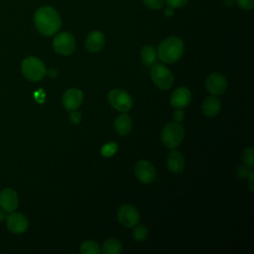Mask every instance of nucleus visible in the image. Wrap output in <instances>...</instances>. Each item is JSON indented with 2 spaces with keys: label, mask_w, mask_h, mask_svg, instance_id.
Masks as SVG:
<instances>
[{
  "label": "nucleus",
  "mask_w": 254,
  "mask_h": 254,
  "mask_svg": "<svg viewBox=\"0 0 254 254\" xmlns=\"http://www.w3.org/2000/svg\"><path fill=\"white\" fill-rule=\"evenodd\" d=\"M34 21L37 30L44 36L56 34L62 26V20L58 11L50 6L39 8L35 13Z\"/></svg>",
  "instance_id": "f257e3e1"
},
{
  "label": "nucleus",
  "mask_w": 254,
  "mask_h": 254,
  "mask_svg": "<svg viewBox=\"0 0 254 254\" xmlns=\"http://www.w3.org/2000/svg\"><path fill=\"white\" fill-rule=\"evenodd\" d=\"M184 53L183 41L175 36L161 42L158 47V57L165 64H174L181 59Z\"/></svg>",
  "instance_id": "f03ea898"
},
{
  "label": "nucleus",
  "mask_w": 254,
  "mask_h": 254,
  "mask_svg": "<svg viewBox=\"0 0 254 254\" xmlns=\"http://www.w3.org/2000/svg\"><path fill=\"white\" fill-rule=\"evenodd\" d=\"M185 137L184 127L178 122H170L163 127L161 140L165 147L174 149L178 147Z\"/></svg>",
  "instance_id": "7ed1b4c3"
},
{
  "label": "nucleus",
  "mask_w": 254,
  "mask_h": 254,
  "mask_svg": "<svg viewBox=\"0 0 254 254\" xmlns=\"http://www.w3.org/2000/svg\"><path fill=\"white\" fill-rule=\"evenodd\" d=\"M21 70L24 76L31 81H39L43 79L47 73L44 63L35 57L26 58L21 64Z\"/></svg>",
  "instance_id": "20e7f679"
},
{
  "label": "nucleus",
  "mask_w": 254,
  "mask_h": 254,
  "mask_svg": "<svg viewBox=\"0 0 254 254\" xmlns=\"http://www.w3.org/2000/svg\"><path fill=\"white\" fill-rule=\"evenodd\" d=\"M151 78L154 84L162 90H168L174 83V75L171 70L162 64H154L151 72Z\"/></svg>",
  "instance_id": "39448f33"
},
{
  "label": "nucleus",
  "mask_w": 254,
  "mask_h": 254,
  "mask_svg": "<svg viewBox=\"0 0 254 254\" xmlns=\"http://www.w3.org/2000/svg\"><path fill=\"white\" fill-rule=\"evenodd\" d=\"M109 104L120 112H127L133 106V99L130 94L122 89H112L108 92Z\"/></svg>",
  "instance_id": "423d86ee"
},
{
  "label": "nucleus",
  "mask_w": 254,
  "mask_h": 254,
  "mask_svg": "<svg viewBox=\"0 0 254 254\" xmlns=\"http://www.w3.org/2000/svg\"><path fill=\"white\" fill-rule=\"evenodd\" d=\"M53 48L56 53L63 56H68L73 53L75 49V39L73 35L68 32L59 33L53 41Z\"/></svg>",
  "instance_id": "0eeeda50"
},
{
  "label": "nucleus",
  "mask_w": 254,
  "mask_h": 254,
  "mask_svg": "<svg viewBox=\"0 0 254 254\" xmlns=\"http://www.w3.org/2000/svg\"><path fill=\"white\" fill-rule=\"evenodd\" d=\"M118 221L126 227H134L140 220V215L135 206L132 204H123L117 212Z\"/></svg>",
  "instance_id": "6e6552de"
},
{
  "label": "nucleus",
  "mask_w": 254,
  "mask_h": 254,
  "mask_svg": "<svg viewBox=\"0 0 254 254\" xmlns=\"http://www.w3.org/2000/svg\"><path fill=\"white\" fill-rule=\"evenodd\" d=\"M137 179L143 184H151L155 181L157 173L155 167L146 160H140L136 163L134 169Z\"/></svg>",
  "instance_id": "1a4fd4ad"
},
{
  "label": "nucleus",
  "mask_w": 254,
  "mask_h": 254,
  "mask_svg": "<svg viewBox=\"0 0 254 254\" xmlns=\"http://www.w3.org/2000/svg\"><path fill=\"white\" fill-rule=\"evenodd\" d=\"M205 87L212 95H220L227 88V80L221 73L212 72L205 80Z\"/></svg>",
  "instance_id": "9d476101"
},
{
  "label": "nucleus",
  "mask_w": 254,
  "mask_h": 254,
  "mask_svg": "<svg viewBox=\"0 0 254 254\" xmlns=\"http://www.w3.org/2000/svg\"><path fill=\"white\" fill-rule=\"evenodd\" d=\"M6 225L11 232L20 234L27 230L29 221L28 218L22 213L10 212V214L6 217Z\"/></svg>",
  "instance_id": "9b49d317"
},
{
  "label": "nucleus",
  "mask_w": 254,
  "mask_h": 254,
  "mask_svg": "<svg viewBox=\"0 0 254 254\" xmlns=\"http://www.w3.org/2000/svg\"><path fill=\"white\" fill-rule=\"evenodd\" d=\"M63 105L68 111L77 109L83 101V93L80 89L69 88L63 95Z\"/></svg>",
  "instance_id": "f8f14e48"
},
{
  "label": "nucleus",
  "mask_w": 254,
  "mask_h": 254,
  "mask_svg": "<svg viewBox=\"0 0 254 254\" xmlns=\"http://www.w3.org/2000/svg\"><path fill=\"white\" fill-rule=\"evenodd\" d=\"M19 205V198L17 192L10 189L6 188L0 191V206L6 212H13L17 209Z\"/></svg>",
  "instance_id": "ddd939ff"
},
{
  "label": "nucleus",
  "mask_w": 254,
  "mask_h": 254,
  "mask_svg": "<svg viewBox=\"0 0 254 254\" xmlns=\"http://www.w3.org/2000/svg\"><path fill=\"white\" fill-rule=\"evenodd\" d=\"M191 100V92L187 87H178L171 95V105L177 109L185 108Z\"/></svg>",
  "instance_id": "4468645a"
},
{
  "label": "nucleus",
  "mask_w": 254,
  "mask_h": 254,
  "mask_svg": "<svg viewBox=\"0 0 254 254\" xmlns=\"http://www.w3.org/2000/svg\"><path fill=\"white\" fill-rule=\"evenodd\" d=\"M105 44L104 35L100 31L90 32L85 39V48L90 53L99 52Z\"/></svg>",
  "instance_id": "2eb2a0df"
},
{
  "label": "nucleus",
  "mask_w": 254,
  "mask_h": 254,
  "mask_svg": "<svg viewBox=\"0 0 254 254\" xmlns=\"http://www.w3.org/2000/svg\"><path fill=\"white\" fill-rule=\"evenodd\" d=\"M168 169L175 174H180L185 169V159L183 155L176 150H172L167 157Z\"/></svg>",
  "instance_id": "dca6fc26"
},
{
  "label": "nucleus",
  "mask_w": 254,
  "mask_h": 254,
  "mask_svg": "<svg viewBox=\"0 0 254 254\" xmlns=\"http://www.w3.org/2000/svg\"><path fill=\"white\" fill-rule=\"evenodd\" d=\"M201 108H202L204 115H206L208 117H212L219 113L220 108H221V103H220L219 98H217L214 95H210L203 100Z\"/></svg>",
  "instance_id": "f3484780"
},
{
  "label": "nucleus",
  "mask_w": 254,
  "mask_h": 254,
  "mask_svg": "<svg viewBox=\"0 0 254 254\" xmlns=\"http://www.w3.org/2000/svg\"><path fill=\"white\" fill-rule=\"evenodd\" d=\"M114 128L119 135H127L132 129V120L128 114L119 115L114 121Z\"/></svg>",
  "instance_id": "a211bd4d"
},
{
  "label": "nucleus",
  "mask_w": 254,
  "mask_h": 254,
  "mask_svg": "<svg viewBox=\"0 0 254 254\" xmlns=\"http://www.w3.org/2000/svg\"><path fill=\"white\" fill-rule=\"evenodd\" d=\"M140 57H141L142 63L145 65H147V66L153 65L156 63V59H157V53H156L155 48L150 45L144 46L141 50Z\"/></svg>",
  "instance_id": "6ab92c4d"
},
{
  "label": "nucleus",
  "mask_w": 254,
  "mask_h": 254,
  "mask_svg": "<svg viewBox=\"0 0 254 254\" xmlns=\"http://www.w3.org/2000/svg\"><path fill=\"white\" fill-rule=\"evenodd\" d=\"M122 249L123 246L119 240L109 238L103 243L101 251L103 252V254H118L122 251Z\"/></svg>",
  "instance_id": "aec40b11"
},
{
  "label": "nucleus",
  "mask_w": 254,
  "mask_h": 254,
  "mask_svg": "<svg viewBox=\"0 0 254 254\" xmlns=\"http://www.w3.org/2000/svg\"><path fill=\"white\" fill-rule=\"evenodd\" d=\"M79 251L81 254H99L101 252L99 245L93 240H86L82 242Z\"/></svg>",
  "instance_id": "412c9836"
},
{
  "label": "nucleus",
  "mask_w": 254,
  "mask_h": 254,
  "mask_svg": "<svg viewBox=\"0 0 254 254\" xmlns=\"http://www.w3.org/2000/svg\"><path fill=\"white\" fill-rule=\"evenodd\" d=\"M242 161L245 167L248 169L253 168L254 166V149L252 147L245 148L242 153Z\"/></svg>",
  "instance_id": "4be33fe9"
},
{
  "label": "nucleus",
  "mask_w": 254,
  "mask_h": 254,
  "mask_svg": "<svg viewBox=\"0 0 254 254\" xmlns=\"http://www.w3.org/2000/svg\"><path fill=\"white\" fill-rule=\"evenodd\" d=\"M149 235V229L145 225H138L133 230V237L137 241L146 240Z\"/></svg>",
  "instance_id": "5701e85b"
},
{
  "label": "nucleus",
  "mask_w": 254,
  "mask_h": 254,
  "mask_svg": "<svg viewBox=\"0 0 254 254\" xmlns=\"http://www.w3.org/2000/svg\"><path fill=\"white\" fill-rule=\"evenodd\" d=\"M118 149V146L115 142H108L101 148V155L104 157L113 156Z\"/></svg>",
  "instance_id": "b1692460"
},
{
  "label": "nucleus",
  "mask_w": 254,
  "mask_h": 254,
  "mask_svg": "<svg viewBox=\"0 0 254 254\" xmlns=\"http://www.w3.org/2000/svg\"><path fill=\"white\" fill-rule=\"evenodd\" d=\"M165 0H143V3L150 9L159 10L163 7Z\"/></svg>",
  "instance_id": "393cba45"
},
{
  "label": "nucleus",
  "mask_w": 254,
  "mask_h": 254,
  "mask_svg": "<svg viewBox=\"0 0 254 254\" xmlns=\"http://www.w3.org/2000/svg\"><path fill=\"white\" fill-rule=\"evenodd\" d=\"M190 0H165L167 6L171 7V8H180L185 6Z\"/></svg>",
  "instance_id": "a878e982"
},
{
  "label": "nucleus",
  "mask_w": 254,
  "mask_h": 254,
  "mask_svg": "<svg viewBox=\"0 0 254 254\" xmlns=\"http://www.w3.org/2000/svg\"><path fill=\"white\" fill-rule=\"evenodd\" d=\"M236 3L244 10H251L254 7V0H236Z\"/></svg>",
  "instance_id": "bb28decb"
},
{
  "label": "nucleus",
  "mask_w": 254,
  "mask_h": 254,
  "mask_svg": "<svg viewBox=\"0 0 254 254\" xmlns=\"http://www.w3.org/2000/svg\"><path fill=\"white\" fill-rule=\"evenodd\" d=\"M81 120V114L75 110H71V112L69 113V121L72 124H78Z\"/></svg>",
  "instance_id": "cd10ccee"
},
{
  "label": "nucleus",
  "mask_w": 254,
  "mask_h": 254,
  "mask_svg": "<svg viewBox=\"0 0 254 254\" xmlns=\"http://www.w3.org/2000/svg\"><path fill=\"white\" fill-rule=\"evenodd\" d=\"M247 167H245V166H240V167H238V170H237V176L239 177V178H245V177H247V175H248V171H247Z\"/></svg>",
  "instance_id": "c85d7f7f"
},
{
  "label": "nucleus",
  "mask_w": 254,
  "mask_h": 254,
  "mask_svg": "<svg viewBox=\"0 0 254 254\" xmlns=\"http://www.w3.org/2000/svg\"><path fill=\"white\" fill-rule=\"evenodd\" d=\"M174 119L177 121V122H181L183 119H184V111L182 109H177L175 112H174Z\"/></svg>",
  "instance_id": "c756f323"
},
{
  "label": "nucleus",
  "mask_w": 254,
  "mask_h": 254,
  "mask_svg": "<svg viewBox=\"0 0 254 254\" xmlns=\"http://www.w3.org/2000/svg\"><path fill=\"white\" fill-rule=\"evenodd\" d=\"M253 175H254V173L251 171V172H249L248 173V175H247V177H248V181H249V186H250V190H251V191H253Z\"/></svg>",
  "instance_id": "7c9ffc66"
},
{
  "label": "nucleus",
  "mask_w": 254,
  "mask_h": 254,
  "mask_svg": "<svg viewBox=\"0 0 254 254\" xmlns=\"http://www.w3.org/2000/svg\"><path fill=\"white\" fill-rule=\"evenodd\" d=\"M174 14V8H171V7H167L166 8V10H165V15L167 16V17H170V16H172Z\"/></svg>",
  "instance_id": "2f4dec72"
},
{
  "label": "nucleus",
  "mask_w": 254,
  "mask_h": 254,
  "mask_svg": "<svg viewBox=\"0 0 254 254\" xmlns=\"http://www.w3.org/2000/svg\"><path fill=\"white\" fill-rule=\"evenodd\" d=\"M6 218V211L1 207L0 208V223Z\"/></svg>",
  "instance_id": "473e14b6"
},
{
  "label": "nucleus",
  "mask_w": 254,
  "mask_h": 254,
  "mask_svg": "<svg viewBox=\"0 0 254 254\" xmlns=\"http://www.w3.org/2000/svg\"><path fill=\"white\" fill-rule=\"evenodd\" d=\"M48 74H49L50 76H52V77H56V76L58 75V70L52 68V69H50V70L48 71Z\"/></svg>",
  "instance_id": "72a5a7b5"
},
{
  "label": "nucleus",
  "mask_w": 254,
  "mask_h": 254,
  "mask_svg": "<svg viewBox=\"0 0 254 254\" xmlns=\"http://www.w3.org/2000/svg\"><path fill=\"white\" fill-rule=\"evenodd\" d=\"M223 1L227 7H231L234 4V0H223Z\"/></svg>",
  "instance_id": "f704fd0d"
}]
</instances>
